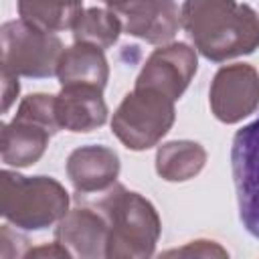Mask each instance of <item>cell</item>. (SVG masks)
Wrapping results in <instances>:
<instances>
[{"instance_id":"20","label":"cell","mask_w":259,"mask_h":259,"mask_svg":"<svg viewBox=\"0 0 259 259\" xmlns=\"http://www.w3.org/2000/svg\"><path fill=\"white\" fill-rule=\"evenodd\" d=\"M18 91H20L18 75L2 67V113H6L10 109V105L16 101Z\"/></svg>"},{"instance_id":"3","label":"cell","mask_w":259,"mask_h":259,"mask_svg":"<svg viewBox=\"0 0 259 259\" xmlns=\"http://www.w3.org/2000/svg\"><path fill=\"white\" fill-rule=\"evenodd\" d=\"M0 212L22 231H42L69 212V192L51 176L0 172Z\"/></svg>"},{"instance_id":"18","label":"cell","mask_w":259,"mask_h":259,"mask_svg":"<svg viewBox=\"0 0 259 259\" xmlns=\"http://www.w3.org/2000/svg\"><path fill=\"white\" fill-rule=\"evenodd\" d=\"M16 117H24V119H30L34 123H40L42 127H47L53 136L61 130L59 125V119H57V109H55V95H49V93H32V95H26L16 113Z\"/></svg>"},{"instance_id":"5","label":"cell","mask_w":259,"mask_h":259,"mask_svg":"<svg viewBox=\"0 0 259 259\" xmlns=\"http://www.w3.org/2000/svg\"><path fill=\"white\" fill-rule=\"evenodd\" d=\"M0 65L18 77L47 79L57 75L63 42L55 32L40 30L28 22L8 20L0 28Z\"/></svg>"},{"instance_id":"9","label":"cell","mask_w":259,"mask_h":259,"mask_svg":"<svg viewBox=\"0 0 259 259\" xmlns=\"http://www.w3.org/2000/svg\"><path fill=\"white\" fill-rule=\"evenodd\" d=\"M130 36L150 45H168L182 26L174 0H125L111 8Z\"/></svg>"},{"instance_id":"13","label":"cell","mask_w":259,"mask_h":259,"mask_svg":"<svg viewBox=\"0 0 259 259\" xmlns=\"http://www.w3.org/2000/svg\"><path fill=\"white\" fill-rule=\"evenodd\" d=\"M51 136L53 134L40 123L14 115L8 123L2 125V138H0L2 162L16 168H24L38 162L49 146Z\"/></svg>"},{"instance_id":"22","label":"cell","mask_w":259,"mask_h":259,"mask_svg":"<svg viewBox=\"0 0 259 259\" xmlns=\"http://www.w3.org/2000/svg\"><path fill=\"white\" fill-rule=\"evenodd\" d=\"M101 2H105L109 8H113V6H117V4H121V2H125V0H101Z\"/></svg>"},{"instance_id":"17","label":"cell","mask_w":259,"mask_h":259,"mask_svg":"<svg viewBox=\"0 0 259 259\" xmlns=\"http://www.w3.org/2000/svg\"><path fill=\"white\" fill-rule=\"evenodd\" d=\"M73 30L75 42H89L99 49H109L117 42L123 26L111 8H87L77 18Z\"/></svg>"},{"instance_id":"6","label":"cell","mask_w":259,"mask_h":259,"mask_svg":"<svg viewBox=\"0 0 259 259\" xmlns=\"http://www.w3.org/2000/svg\"><path fill=\"white\" fill-rule=\"evenodd\" d=\"M231 172L239 219L245 231L259 239V115L235 134L231 146Z\"/></svg>"},{"instance_id":"21","label":"cell","mask_w":259,"mask_h":259,"mask_svg":"<svg viewBox=\"0 0 259 259\" xmlns=\"http://www.w3.org/2000/svg\"><path fill=\"white\" fill-rule=\"evenodd\" d=\"M24 257H73L69 253L67 247H63L59 241L51 243V245H40V247H32L24 253Z\"/></svg>"},{"instance_id":"15","label":"cell","mask_w":259,"mask_h":259,"mask_svg":"<svg viewBox=\"0 0 259 259\" xmlns=\"http://www.w3.org/2000/svg\"><path fill=\"white\" fill-rule=\"evenodd\" d=\"M206 164V150L192 140L166 142L156 152V172L166 182H186Z\"/></svg>"},{"instance_id":"4","label":"cell","mask_w":259,"mask_h":259,"mask_svg":"<svg viewBox=\"0 0 259 259\" xmlns=\"http://www.w3.org/2000/svg\"><path fill=\"white\" fill-rule=\"evenodd\" d=\"M174 99L152 87H134L111 117L113 136L130 150L154 148L174 125Z\"/></svg>"},{"instance_id":"19","label":"cell","mask_w":259,"mask_h":259,"mask_svg":"<svg viewBox=\"0 0 259 259\" xmlns=\"http://www.w3.org/2000/svg\"><path fill=\"white\" fill-rule=\"evenodd\" d=\"M164 255H166V257H229L227 249H223V247H221L219 243H214V241H204V239L190 241V243H186L184 247L166 251Z\"/></svg>"},{"instance_id":"1","label":"cell","mask_w":259,"mask_h":259,"mask_svg":"<svg viewBox=\"0 0 259 259\" xmlns=\"http://www.w3.org/2000/svg\"><path fill=\"white\" fill-rule=\"evenodd\" d=\"M180 20L194 49L212 63H225L259 49V16L249 4L184 0Z\"/></svg>"},{"instance_id":"7","label":"cell","mask_w":259,"mask_h":259,"mask_svg":"<svg viewBox=\"0 0 259 259\" xmlns=\"http://www.w3.org/2000/svg\"><path fill=\"white\" fill-rule=\"evenodd\" d=\"M210 111L223 123H239L259 107V73L253 65L221 67L210 83Z\"/></svg>"},{"instance_id":"12","label":"cell","mask_w":259,"mask_h":259,"mask_svg":"<svg viewBox=\"0 0 259 259\" xmlns=\"http://www.w3.org/2000/svg\"><path fill=\"white\" fill-rule=\"evenodd\" d=\"M67 176L77 192H105L119 176V156L107 146H81L67 158Z\"/></svg>"},{"instance_id":"11","label":"cell","mask_w":259,"mask_h":259,"mask_svg":"<svg viewBox=\"0 0 259 259\" xmlns=\"http://www.w3.org/2000/svg\"><path fill=\"white\" fill-rule=\"evenodd\" d=\"M55 109L61 130L85 134L107 121L103 89L95 85H63L55 95Z\"/></svg>"},{"instance_id":"10","label":"cell","mask_w":259,"mask_h":259,"mask_svg":"<svg viewBox=\"0 0 259 259\" xmlns=\"http://www.w3.org/2000/svg\"><path fill=\"white\" fill-rule=\"evenodd\" d=\"M109 225L101 210L77 206L69 210L55 229V241L69 249L73 257L99 259L107 253Z\"/></svg>"},{"instance_id":"14","label":"cell","mask_w":259,"mask_h":259,"mask_svg":"<svg viewBox=\"0 0 259 259\" xmlns=\"http://www.w3.org/2000/svg\"><path fill=\"white\" fill-rule=\"evenodd\" d=\"M57 79L63 85H95L105 87L109 79V65L103 49L89 42H75L63 51Z\"/></svg>"},{"instance_id":"2","label":"cell","mask_w":259,"mask_h":259,"mask_svg":"<svg viewBox=\"0 0 259 259\" xmlns=\"http://www.w3.org/2000/svg\"><path fill=\"white\" fill-rule=\"evenodd\" d=\"M99 210L109 225L107 259H148L154 255L162 221L146 196L113 184L99 200Z\"/></svg>"},{"instance_id":"8","label":"cell","mask_w":259,"mask_h":259,"mask_svg":"<svg viewBox=\"0 0 259 259\" xmlns=\"http://www.w3.org/2000/svg\"><path fill=\"white\" fill-rule=\"evenodd\" d=\"M198 69V57L186 42L160 45L144 63L136 87H152L174 101L182 97Z\"/></svg>"},{"instance_id":"16","label":"cell","mask_w":259,"mask_h":259,"mask_svg":"<svg viewBox=\"0 0 259 259\" xmlns=\"http://www.w3.org/2000/svg\"><path fill=\"white\" fill-rule=\"evenodd\" d=\"M81 12L83 0H18L20 18L47 32L73 28Z\"/></svg>"}]
</instances>
